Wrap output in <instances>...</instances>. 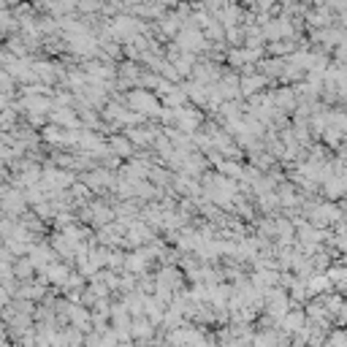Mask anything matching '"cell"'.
I'll list each match as a JSON object with an SVG mask.
<instances>
[{
	"label": "cell",
	"mask_w": 347,
	"mask_h": 347,
	"mask_svg": "<svg viewBox=\"0 0 347 347\" xmlns=\"http://www.w3.org/2000/svg\"><path fill=\"white\" fill-rule=\"evenodd\" d=\"M71 44H73L71 49L73 52H82V55H84V52H87V55H92V52H95V41H92V38H73Z\"/></svg>",
	"instance_id": "obj_3"
},
{
	"label": "cell",
	"mask_w": 347,
	"mask_h": 347,
	"mask_svg": "<svg viewBox=\"0 0 347 347\" xmlns=\"http://www.w3.org/2000/svg\"><path fill=\"white\" fill-rule=\"evenodd\" d=\"M46 274L55 279V282H65V279H68V269H65V266H46Z\"/></svg>",
	"instance_id": "obj_5"
},
{
	"label": "cell",
	"mask_w": 347,
	"mask_h": 347,
	"mask_svg": "<svg viewBox=\"0 0 347 347\" xmlns=\"http://www.w3.org/2000/svg\"><path fill=\"white\" fill-rule=\"evenodd\" d=\"M130 103H136L141 111H155V101H152L149 95H144V92H133V95H130Z\"/></svg>",
	"instance_id": "obj_2"
},
{
	"label": "cell",
	"mask_w": 347,
	"mask_h": 347,
	"mask_svg": "<svg viewBox=\"0 0 347 347\" xmlns=\"http://www.w3.org/2000/svg\"><path fill=\"white\" fill-rule=\"evenodd\" d=\"M266 33H269L271 38H279V36H288V33H290V25L285 22V19H277L274 25H269V30H266Z\"/></svg>",
	"instance_id": "obj_4"
},
{
	"label": "cell",
	"mask_w": 347,
	"mask_h": 347,
	"mask_svg": "<svg viewBox=\"0 0 347 347\" xmlns=\"http://www.w3.org/2000/svg\"><path fill=\"white\" fill-rule=\"evenodd\" d=\"M258 87H263V79L252 76V79H244V87H242V90H244V92H255Z\"/></svg>",
	"instance_id": "obj_7"
},
{
	"label": "cell",
	"mask_w": 347,
	"mask_h": 347,
	"mask_svg": "<svg viewBox=\"0 0 347 347\" xmlns=\"http://www.w3.org/2000/svg\"><path fill=\"white\" fill-rule=\"evenodd\" d=\"M49 258H52V252L49 250H33V266H49Z\"/></svg>",
	"instance_id": "obj_6"
},
{
	"label": "cell",
	"mask_w": 347,
	"mask_h": 347,
	"mask_svg": "<svg viewBox=\"0 0 347 347\" xmlns=\"http://www.w3.org/2000/svg\"><path fill=\"white\" fill-rule=\"evenodd\" d=\"M179 44L185 46L188 52H198V49H204V38H201V33H196L193 28H188L179 36Z\"/></svg>",
	"instance_id": "obj_1"
}]
</instances>
